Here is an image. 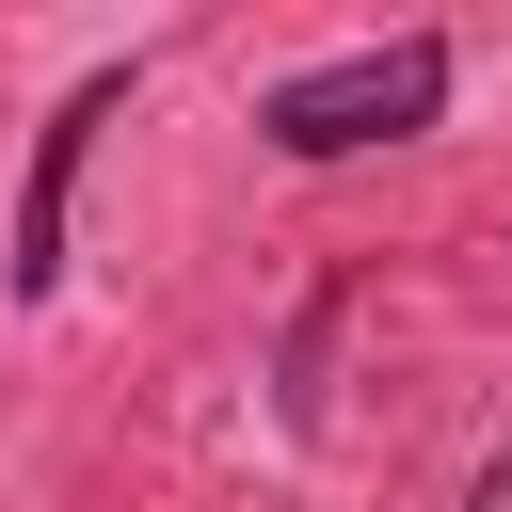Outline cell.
Here are the masks:
<instances>
[{
    "label": "cell",
    "instance_id": "obj_1",
    "mask_svg": "<svg viewBox=\"0 0 512 512\" xmlns=\"http://www.w3.org/2000/svg\"><path fill=\"white\" fill-rule=\"evenodd\" d=\"M432 96H448V48H352V64H320V80L272 96V144L288 160H352V144L432 128Z\"/></svg>",
    "mask_w": 512,
    "mask_h": 512
},
{
    "label": "cell",
    "instance_id": "obj_2",
    "mask_svg": "<svg viewBox=\"0 0 512 512\" xmlns=\"http://www.w3.org/2000/svg\"><path fill=\"white\" fill-rule=\"evenodd\" d=\"M480 512H512V464H480Z\"/></svg>",
    "mask_w": 512,
    "mask_h": 512
}]
</instances>
